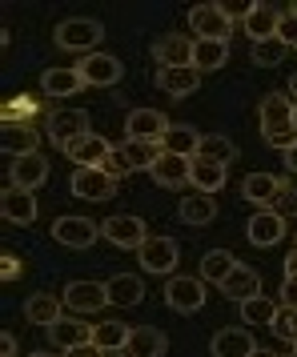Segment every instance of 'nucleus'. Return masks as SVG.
<instances>
[{
  "instance_id": "1",
  "label": "nucleus",
  "mask_w": 297,
  "mask_h": 357,
  "mask_svg": "<svg viewBox=\"0 0 297 357\" xmlns=\"http://www.w3.org/2000/svg\"><path fill=\"white\" fill-rule=\"evenodd\" d=\"M100 36H105V29L93 17H73V20H61L56 24V45L65 52H84L89 56L100 45Z\"/></svg>"
},
{
  "instance_id": "2",
  "label": "nucleus",
  "mask_w": 297,
  "mask_h": 357,
  "mask_svg": "<svg viewBox=\"0 0 297 357\" xmlns=\"http://www.w3.org/2000/svg\"><path fill=\"white\" fill-rule=\"evenodd\" d=\"M61 301H65L77 317H84V313H100V309L109 305V285H105V281H68Z\"/></svg>"
},
{
  "instance_id": "3",
  "label": "nucleus",
  "mask_w": 297,
  "mask_h": 357,
  "mask_svg": "<svg viewBox=\"0 0 297 357\" xmlns=\"http://www.w3.org/2000/svg\"><path fill=\"white\" fill-rule=\"evenodd\" d=\"M81 137H89V113L84 109H56V113L49 116V141L61 153H65L73 141H81Z\"/></svg>"
},
{
  "instance_id": "4",
  "label": "nucleus",
  "mask_w": 297,
  "mask_h": 357,
  "mask_svg": "<svg viewBox=\"0 0 297 357\" xmlns=\"http://www.w3.org/2000/svg\"><path fill=\"white\" fill-rule=\"evenodd\" d=\"M145 229L148 225L141 221V217H132V213H116V217H109V221H100V237H109L116 249H141V245L148 241Z\"/></svg>"
},
{
  "instance_id": "5",
  "label": "nucleus",
  "mask_w": 297,
  "mask_h": 357,
  "mask_svg": "<svg viewBox=\"0 0 297 357\" xmlns=\"http://www.w3.org/2000/svg\"><path fill=\"white\" fill-rule=\"evenodd\" d=\"M137 257L145 265V273H157V277H169L177 269V261H181V249L173 237H148L141 249H137Z\"/></svg>"
},
{
  "instance_id": "6",
  "label": "nucleus",
  "mask_w": 297,
  "mask_h": 357,
  "mask_svg": "<svg viewBox=\"0 0 297 357\" xmlns=\"http://www.w3.org/2000/svg\"><path fill=\"white\" fill-rule=\"evenodd\" d=\"M165 305L173 313H197L205 305V281L201 277H169L165 285Z\"/></svg>"
},
{
  "instance_id": "7",
  "label": "nucleus",
  "mask_w": 297,
  "mask_h": 357,
  "mask_svg": "<svg viewBox=\"0 0 297 357\" xmlns=\"http://www.w3.org/2000/svg\"><path fill=\"white\" fill-rule=\"evenodd\" d=\"M77 73H81L84 84H93V89H109V84H116L121 77H125V65L116 61L113 52H89V56H81Z\"/></svg>"
},
{
  "instance_id": "8",
  "label": "nucleus",
  "mask_w": 297,
  "mask_h": 357,
  "mask_svg": "<svg viewBox=\"0 0 297 357\" xmlns=\"http://www.w3.org/2000/svg\"><path fill=\"white\" fill-rule=\"evenodd\" d=\"M189 29L197 33V40H225L229 45L233 20H225V13L217 4H193L189 8Z\"/></svg>"
},
{
  "instance_id": "9",
  "label": "nucleus",
  "mask_w": 297,
  "mask_h": 357,
  "mask_svg": "<svg viewBox=\"0 0 297 357\" xmlns=\"http://www.w3.org/2000/svg\"><path fill=\"white\" fill-rule=\"evenodd\" d=\"M125 132L129 141H148V145H161L169 132V116L157 113V109H132L125 116Z\"/></svg>"
},
{
  "instance_id": "10",
  "label": "nucleus",
  "mask_w": 297,
  "mask_h": 357,
  "mask_svg": "<svg viewBox=\"0 0 297 357\" xmlns=\"http://www.w3.org/2000/svg\"><path fill=\"white\" fill-rule=\"evenodd\" d=\"M68 189H73V197H84V201H109L116 193V177H109L105 169L93 165V169H77Z\"/></svg>"
},
{
  "instance_id": "11",
  "label": "nucleus",
  "mask_w": 297,
  "mask_h": 357,
  "mask_svg": "<svg viewBox=\"0 0 297 357\" xmlns=\"http://www.w3.org/2000/svg\"><path fill=\"white\" fill-rule=\"evenodd\" d=\"M52 237L68 249H89V245L100 237V225L89 221V217H56L52 221Z\"/></svg>"
},
{
  "instance_id": "12",
  "label": "nucleus",
  "mask_w": 297,
  "mask_h": 357,
  "mask_svg": "<svg viewBox=\"0 0 297 357\" xmlns=\"http://www.w3.org/2000/svg\"><path fill=\"white\" fill-rule=\"evenodd\" d=\"M148 177L157 181L161 189H181V185H189V177H193V157L161 153V157H157V165L148 169Z\"/></svg>"
},
{
  "instance_id": "13",
  "label": "nucleus",
  "mask_w": 297,
  "mask_h": 357,
  "mask_svg": "<svg viewBox=\"0 0 297 357\" xmlns=\"http://www.w3.org/2000/svg\"><path fill=\"white\" fill-rule=\"evenodd\" d=\"M0 217H4V221H13V225H33V221H36V197H33V189H17V185H8V189L0 193Z\"/></svg>"
},
{
  "instance_id": "14",
  "label": "nucleus",
  "mask_w": 297,
  "mask_h": 357,
  "mask_svg": "<svg viewBox=\"0 0 297 357\" xmlns=\"http://www.w3.org/2000/svg\"><path fill=\"white\" fill-rule=\"evenodd\" d=\"M281 189H285V181L273 177V173H249L245 185H241V197H245L249 205H257V209H273Z\"/></svg>"
},
{
  "instance_id": "15",
  "label": "nucleus",
  "mask_w": 297,
  "mask_h": 357,
  "mask_svg": "<svg viewBox=\"0 0 297 357\" xmlns=\"http://www.w3.org/2000/svg\"><path fill=\"white\" fill-rule=\"evenodd\" d=\"M245 237H249V245H257V249L277 245L281 237H285V217H277L273 209L253 213V217H249V225H245Z\"/></svg>"
},
{
  "instance_id": "16",
  "label": "nucleus",
  "mask_w": 297,
  "mask_h": 357,
  "mask_svg": "<svg viewBox=\"0 0 297 357\" xmlns=\"http://www.w3.org/2000/svg\"><path fill=\"white\" fill-rule=\"evenodd\" d=\"M193 45L189 36H161L153 45V61L161 68H193Z\"/></svg>"
},
{
  "instance_id": "17",
  "label": "nucleus",
  "mask_w": 297,
  "mask_h": 357,
  "mask_svg": "<svg viewBox=\"0 0 297 357\" xmlns=\"http://www.w3.org/2000/svg\"><path fill=\"white\" fill-rule=\"evenodd\" d=\"M45 181H49V161L40 153L17 157V161L8 165V185H17V189H40Z\"/></svg>"
},
{
  "instance_id": "18",
  "label": "nucleus",
  "mask_w": 297,
  "mask_h": 357,
  "mask_svg": "<svg viewBox=\"0 0 297 357\" xmlns=\"http://www.w3.org/2000/svg\"><path fill=\"white\" fill-rule=\"evenodd\" d=\"M169 349V341L161 329H153V325H132V333H129V345L121 349L125 357H165Z\"/></svg>"
},
{
  "instance_id": "19",
  "label": "nucleus",
  "mask_w": 297,
  "mask_h": 357,
  "mask_svg": "<svg viewBox=\"0 0 297 357\" xmlns=\"http://www.w3.org/2000/svg\"><path fill=\"white\" fill-rule=\"evenodd\" d=\"M49 341L56 349H77V345H89L93 341V325H84L81 317H61V321L49 325Z\"/></svg>"
},
{
  "instance_id": "20",
  "label": "nucleus",
  "mask_w": 297,
  "mask_h": 357,
  "mask_svg": "<svg viewBox=\"0 0 297 357\" xmlns=\"http://www.w3.org/2000/svg\"><path fill=\"white\" fill-rule=\"evenodd\" d=\"M277 24H281V8L273 4H253L245 17V36H253V45H261V40H273L277 36Z\"/></svg>"
},
{
  "instance_id": "21",
  "label": "nucleus",
  "mask_w": 297,
  "mask_h": 357,
  "mask_svg": "<svg viewBox=\"0 0 297 357\" xmlns=\"http://www.w3.org/2000/svg\"><path fill=\"white\" fill-rule=\"evenodd\" d=\"M105 285H109V301L121 309H137L145 301V281L137 273H113Z\"/></svg>"
},
{
  "instance_id": "22",
  "label": "nucleus",
  "mask_w": 297,
  "mask_h": 357,
  "mask_svg": "<svg viewBox=\"0 0 297 357\" xmlns=\"http://www.w3.org/2000/svg\"><path fill=\"white\" fill-rule=\"evenodd\" d=\"M109 141L105 137H97V132H89V137H81V141H73V145L65 149L68 161H77V169H93V165H105V157H109Z\"/></svg>"
},
{
  "instance_id": "23",
  "label": "nucleus",
  "mask_w": 297,
  "mask_h": 357,
  "mask_svg": "<svg viewBox=\"0 0 297 357\" xmlns=\"http://www.w3.org/2000/svg\"><path fill=\"white\" fill-rule=\"evenodd\" d=\"M0 145H4V153L17 161V157H29V153H36V145H40V132L33 129V125H24V121H8L4 125V137H0Z\"/></svg>"
},
{
  "instance_id": "24",
  "label": "nucleus",
  "mask_w": 297,
  "mask_h": 357,
  "mask_svg": "<svg viewBox=\"0 0 297 357\" xmlns=\"http://www.w3.org/2000/svg\"><path fill=\"white\" fill-rule=\"evenodd\" d=\"M257 349L249 329H217L213 341H209V354L213 357H249Z\"/></svg>"
},
{
  "instance_id": "25",
  "label": "nucleus",
  "mask_w": 297,
  "mask_h": 357,
  "mask_svg": "<svg viewBox=\"0 0 297 357\" xmlns=\"http://www.w3.org/2000/svg\"><path fill=\"white\" fill-rule=\"evenodd\" d=\"M221 293H225L229 301H249V297H257V293H261V277H257V269L237 265V269L221 281Z\"/></svg>"
},
{
  "instance_id": "26",
  "label": "nucleus",
  "mask_w": 297,
  "mask_h": 357,
  "mask_svg": "<svg viewBox=\"0 0 297 357\" xmlns=\"http://www.w3.org/2000/svg\"><path fill=\"white\" fill-rule=\"evenodd\" d=\"M157 84L165 89L169 97H189L201 89V73L197 68H161L157 73Z\"/></svg>"
},
{
  "instance_id": "27",
  "label": "nucleus",
  "mask_w": 297,
  "mask_h": 357,
  "mask_svg": "<svg viewBox=\"0 0 297 357\" xmlns=\"http://www.w3.org/2000/svg\"><path fill=\"white\" fill-rule=\"evenodd\" d=\"M189 185L197 189V193H209L213 197L221 185H225V165L209 161V157H193V177H189Z\"/></svg>"
},
{
  "instance_id": "28",
  "label": "nucleus",
  "mask_w": 297,
  "mask_h": 357,
  "mask_svg": "<svg viewBox=\"0 0 297 357\" xmlns=\"http://www.w3.org/2000/svg\"><path fill=\"white\" fill-rule=\"evenodd\" d=\"M40 89H45L49 97H77L84 89V81H81L77 68H49V73L40 77Z\"/></svg>"
},
{
  "instance_id": "29",
  "label": "nucleus",
  "mask_w": 297,
  "mask_h": 357,
  "mask_svg": "<svg viewBox=\"0 0 297 357\" xmlns=\"http://www.w3.org/2000/svg\"><path fill=\"white\" fill-rule=\"evenodd\" d=\"M201 149V132L193 125H169L165 141H161V153H177V157H197Z\"/></svg>"
},
{
  "instance_id": "30",
  "label": "nucleus",
  "mask_w": 297,
  "mask_h": 357,
  "mask_svg": "<svg viewBox=\"0 0 297 357\" xmlns=\"http://www.w3.org/2000/svg\"><path fill=\"white\" fill-rule=\"evenodd\" d=\"M177 217H181L185 225H209L217 217V205L209 193H193V197H181V205H177Z\"/></svg>"
},
{
  "instance_id": "31",
  "label": "nucleus",
  "mask_w": 297,
  "mask_h": 357,
  "mask_svg": "<svg viewBox=\"0 0 297 357\" xmlns=\"http://www.w3.org/2000/svg\"><path fill=\"white\" fill-rule=\"evenodd\" d=\"M129 333H132V325H125V321H100V325H93V345L105 349V354H121L129 345Z\"/></svg>"
},
{
  "instance_id": "32",
  "label": "nucleus",
  "mask_w": 297,
  "mask_h": 357,
  "mask_svg": "<svg viewBox=\"0 0 297 357\" xmlns=\"http://www.w3.org/2000/svg\"><path fill=\"white\" fill-rule=\"evenodd\" d=\"M24 317H29L33 325H45V329H49V325L61 321L65 313H61V301H56V297H49V293H33V297L24 301Z\"/></svg>"
},
{
  "instance_id": "33",
  "label": "nucleus",
  "mask_w": 297,
  "mask_h": 357,
  "mask_svg": "<svg viewBox=\"0 0 297 357\" xmlns=\"http://www.w3.org/2000/svg\"><path fill=\"white\" fill-rule=\"evenodd\" d=\"M233 269H237V261H233L229 249H209L201 257V281H209V285H221Z\"/></svg>"
},
{
  "instance_id": "34",
  "label": "nucleus",
  "mask_w": 297,
  "mask_h": 357,
  "mask_svg": "<svg viewBox=\"0 0 297 357\" xmlns=\"http://www.w3.org/2000/svg\"><path fill=\"white\" fill-rule=\"evenodd\" d=\"M229 61V45L225 40H197L193 45V68L197 73H213Z\"/></svg>"
},
{
  "instance_id": "35",
  "label": "nucleus",
  "mask_w": 297,
  "mask_h": 357,
  "mask_svg": "<svg viewBox=\"0 0 297 357\" xmlns=\"http://www.w3.org/2000/svg\"><path fill=\"white\" fill-rule=\"evenodd\" d=\"M277 309L273 305V297H265V293H257V297H249V301H241V321L245 325H273V317H277Z\"/></svg>"
},
{
  "instance_id": "36",
  "label": "nucleus",
  "mask_w": 297,
  "mask_h": 357,
  "mask_svg": "<svg viewBox=\"0 0 297 357\" xmlns=\"http://www.w3.org/2000/svg\"><path fill=\"white\" fill-rule=\"evenodd\" d=\"M197 157H209L217 165H233L237 161V145H233L229 137H221V132H209V137H201Z\"/></svg>"
},
{
  "instance_id": "37",
  "label": "nucleus",
  "mask_w": 297,
  "mask_h": 357,
  "mask_svg": "<svg viewBox=\"0 0 297 357\" xmlns=\"http://www.w3.org/2000/svg\"><path fill=\"white\" fill-rule=\"evenodd\" d=\"M294 100L285 97V93H269L261 100V129L265 125H285V121H294Z\"/></svg>"
},
{
  "instance_id": "38",
  "label": "nucleus",
  "mask_w": 297,
  "mask_h": 357,
  "mask_svg": "<svg viewBox=\"0 0 297 357\" xmlns=\"http://www.w3.org/2000/svg\"><path fill=\"white\" fill-rule=\"evenodd\" d=\"M285 56H289V45H285V40H277V36H273V40H261V45H253V61H257V65H265V68L281 65Z\"/></svg>"
},
{
  "instance_id": "39",
  "label": "nucleus",
  "mask_w": 297,
  "mask_h": 357,
  "mask_svg": "<svg viewBox=\"0 0 297 357\" xmlns=\"http://www.w3.org/2000/svg\"><path fill=\"white\" fill-rule=\"evenodd\" d=\"M125 153H129L132 169H153L157 157H161V145H148V141H125Z\"/></svg>"
},
{
  "instance_id": "40",
  "label": "nucleus",
  "mask_w": 297,
  "mask_h": 357,
  "mask_svg": "<svg viewBox=\"0 0 297 357\" xmlns=\"http://www.w3.org/2000/svg\"><path fill=\"white\" fill-rule=\"evenodd\" d=\"M261 137L273 149H294L297 145V121H285V125H265Z\"/></svg>"
},
{
  "instance_id": "41",
  "label": "nucleus",
  "mask_w": 297,
  "mask_h": 357,
  "mask_svg": "<svg viewBox=\"0 0 297 357\" xmlns=\"http://www.w3.org/2000/svg\"><path fill=\"white\" fill-rule=\"evenodd\" d=\"M269 329H273V337H281V341H297V309L281 305Z\"/></svg>"
},
{
  "instance_id": "42",
  "label": "nucleus",
  "mask_w": 297,
  "mask_h": 357,
  "mask_svg": "<svg viewBox=\"0 0 297 357\" xmlns=\"http://www.w3.org/2000/svg\"><path fill=\"white\" fill-rule=\"evenodd\" d=\"M109 177H125V173H132V161H129V153H125V145H116V149H109V157H105V165H100Z\"/></svg>"
},
{
  "instance_id": "43",
  "label": "nucleus",
  "mask_w": 297,
  "mask_h": 357,
  "mask_svg": "<svg viewBox=\"0 0 297 357\" xmlns=\"http://www.w3.org/2000/svg\"><path fill=\"white\" fill-rule=\"evenodd\" d=\"M273 213H277V217H285V221H289V217H297V189L289 185V181H285V189H281Z\"/></svg>"
},
{
  "instance_id": "44",
  "label": "nucleus",
  "mask_w": 297,
  "mask_h": 357,
  "mask_svg": "<svg viewBox=\"0 0 297 357\" xmlns=\"http://www.w3.org/2000/svg\"><path fill=\"white\" fill-rule=\"evenodd\" d=\"M277 40H285L289 49H297V13H281V24H277Z\"/></svg>"
},
{
  "instance_id": "45",
  "label": "nucleus",
  "mask_w": 297,
  "mask_h": 357,
  "mask_svg": "<svg viewBox=\"0 0 297 357\" xmlns=\"http://www.w3.org/2000/svg\"><path fill=\"white\" fill-rule=\"evenodd\" d=\"M217 8L225 13V20H241V24H245V17H249L253 4H245V0H217Z\"/></svg>"
},
{
  "instance_id": "46",
  "label": "nucleus",
  "mask_w": 297,
  "mask_h": 357,
  "mask_svg": "<svg viewBox=\"0 0 297 357\" xmlns=\"http://www.w3.org/2000/svg\"><path fill=\"white\" fill-rule=\"evenodd\" d=\"M281 305L297 309V277H285V285H281Z\"/></svg>"
},
{
  "instance_id": "47",
  "label": "nucleus",
  "mask_w": 297,
  "mask_h": 357,
  "mask_svg": "<svg viewBox=\"0 0 297 357\" xmlns=\"http://www.w3.org/2000/svg\"><path fill=\"white\" fill-rule=\"evenodd\" d=\"M65 357H105V349H97V345L89 341V345H77V349H68Z\"/></svg>"
},
{
  "instance_id": "48",
  "label": "nucleus",
  "mask_w": 297,
  "mask_h": 357,
  "mask_svg": "<svg viewBox=\"0 0 297 357\" xmlns=\"http://www.w3.org/2000/svg\"><path fill=\"white\" fill-rule=\"evenodd\" d=\"M0 354H4V357L17 354V337H13V333H4V337H0Z\"/></svg>"
},
{
  "instance_id": "49",
  "label": "nucleus",
  "mask_w": 297,
  "mask_h": 357,
  "mask_svg": "<svg viewBox=\"0 0 297 357\" xmlns=\"http://www.w3.org/2000/svg\"><path fill=\"white\" fill-rule=\"evenodd\" d=\"M285 277H297V249L285 257Z\"/></svg>"
},
{
  "instance_id": "50",
  "label": "nucleus",
  "mask_w": 297,
  "mask_h": 357,
  "mask_svg": "<svg viewBox=\"0 0 297 357\" xmlns=\"http://www.w3.org/2000/svg\"><path fill=\"white\" fill-rule=\"evenodd\" d=\"M285 165H289V173H297V145L285 149Z\"/></svg>"
},
{
  "instance_id": "51",
  "label": "nucleus",
  "mask_w": 297,
  "mask_h": 357,
  "mask_svg": "<svg viewBox=\"0 0 297 357\" xmlns=\"http://www.w3.org/2000/svg\"><path fill=\"white\" fill-rule=\"evenodd\" d=\"M249 357H277V354H273V349H253Z\"/></svg>"
},
{
  "instance_id": "52",
  "label": "nucleus",
  "mask_w": 297,
  "mask_h": 357,
  "mask_svg": "<svg viewBox=\"0 0 297 357\" xmlns=\"http://www.w3.org/2000/svg\"><path fill=\"white\" fill-rule=\"evenodd\" d=\"M289 97L297 100V73H294V77H289Z\"/></svg>"
},
{
  "instance_id": "53",
  "label": "nucleus",
  "mask_w": 297,
  "mask_h": 357,
  "mask_svg": "<svg viewBox=\"0 0 297 357\" xmlns=\"http://www.w3.org/2000/svg\"><path fill=\"white\" fill-rule=\"evenodd\" d=\"M29 357H49V354H45V349H40V354H29Z\"/></svg>"
},
{
  "instance_id": "54",
  "label": "nucleus",
  "mask_w": 297,
  "mask_h": 357,
  "mask_svg": "<svg viewBox=\"0 0 297 357\" xmlns=\"http://www.w3.org/2000/svg\"><path fill=\"white\" fill-rule=\"evenodd\" d=\"M105 357H125V354H105Z\"/></svg>"
},
{
  "instance_id": "55",
  "label": "nucleus",
  "mask_w": 297,
  "mask_h": 357,
  "mask_svg": "<svg viewBox=\"0 0 297 357\" xmlns=\"http://www.w3.org/2000/svg\"><path fill=\"white\" fill-rule=\"evenodd\" d=\"M294 357H297V341H294Z\"/></svg>"
},
{
  "instance_id": "56",
  "label": "nucleus",
  "mask_w": 297,
  "mask_h": 357,
  "mask_svg": "<svg viewBox=\"0 0 297 357\" xmlns=\"http://www.w3.org/2000/svg\"><path fill=\"white\" fill-rule=\"evenodd\" d=\"M289 13H297V4H294V8H289Z\"/></svg>"
},
{
  "instance_id": "57",
  "label": "nucleus",
  "mask_w": 297,
  "mask_h": 357,
  "mask_svg": "<svg viewBox=\"0 0 297 357\" xmlns=\"http://www.w3.org/2000/svg\"><path fill=\"white\" fill-rule=\"evenodd\" d=\"M294 121H297V109H294Z\"/></svg>"
}]
</instances>
